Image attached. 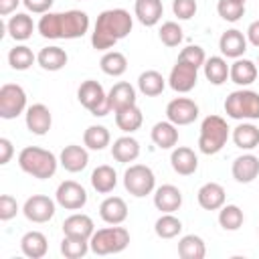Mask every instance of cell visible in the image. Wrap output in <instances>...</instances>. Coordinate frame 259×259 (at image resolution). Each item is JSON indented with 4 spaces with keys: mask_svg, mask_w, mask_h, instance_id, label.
<instances>
[{
    "mask_svg": "<svg viewBox=\"0 0 259 259\" xmlns=\"http://www.w3.org/2000/svg\"><path fill=\"white\" fill-rule=\"evenodd\" d=\"M178 61L190 63V65H194V67L198 69V67H202V65H204L206 55H204V49H202V47H198V45H188V47H184V49L180 51Z\"/></svg>",
    "mask_w": 259,
    "mask_h": 259,
    "instance_id": "f6af8a7d",
    "label": "cell"
},
{
    "mask_svg": "<svg viewBox=\"0 0 259 259\" xmlns=\"http://www.w3.org/2000/svg\"><path fill=\"white\" fill-rule=\"evenodd\" d=\"M134 12L144 26H154L160 22L164 6H162V0H136Z\"/></svg>",
    "mask_w": 259,
    "mask_h": 259,
    "instance_id": "cb8c5ba5",
    "label": "cell"
},
{
    "mask_svg": "<svg viewBox=\"0 0 259 259\" xmlns=\"http://www.w3.org/2000/svg\"><path fill=\"white\" fill-rule=\"evenodd\" d=\"M111 156L121 162V164H127V162H134L138 156H140V142L132 136H121L113 142L111 146Z\"/></svg>",
    "mask_w": 259,
    "mask_h": 259,
    "instance_id": "4316f807",
    "label": "cell"
},
{
    "mask_svg": "<svg viewBox=\"0 0 259 259\" xmlns=\"http://www.w3.org/2000/svg\"><path fill=\"white\" fill-rule=\"evenodd\" d=\"M77 99H79V103H81L87 111H91V115H95V117H103V115H107V113L111 111L109 101H107V93L103 91L101 83H97V81H93V79H87V81H83V83L79 85Z\"/></svg>",
    "mask_w": 259,
    "mask_h": 259,
    "instance_id": "52a82bcc",
    "label": "cell"
},
{
    "mask_svg": "<svg viewBox=\"0 0 259 259\" xmlns=\"http://www.w3.org/2000/svg\"><path fill=\"white\" fill-rule=\"evenodd\" d=\"M20 2L22 0H0V16H8L10 12H14Z\"/></svg>",
    "mask_w": 259,
    "mask_h": 259,
    "instance_id": "816d5d0a",
    "label": "cell"
},
{
    "mask_svg": "<svg viewBox=\"0 0 259 259\" xmlns=\"http://www.w3.org/2000/svg\"><path fill=\"white\" fill-rule=\"evenodd\" d=\"M170 164H172V168H174L176 174H180V176H190V174H194L196 168H198V158H196V154H194L190 148L178 146V148H174L172 154H170Z\"/></svg>",
    "mask_w": 259,
    "mask_h": 259,
    "instance_id": "e0dca14e",
    "label": "cell"
},
{
    "mask_svg": "<svg viewBox=\"0 0 259 259\" xmlns=\"http://www.w3.org/2000/svg\"><path fill=\"white\" fill-rule=\"evenodd\" d=\"M204 77L212 83V85H223L229 79V65L223 57H210L204 61Z\"/></svg>",
    "mask_w": 259,
    "mask_h": 259,
    "instance_id": "8d00e7d4",
    "label": "cell"
},
{
    "mask_svg": "<svg viewBox=\"0 0 259 259\" xmlns=\"http://www.w3.org/2000/svg\"><path fill=\"white\" fill-rule=\"evenodd\" d=\"M22 212L32 223H47L55 214V202L45 194H32L26 198Z\"/></svg>",
    "mask_w": 259,
    "mask_h": 259,
    "instance_id": "4fadbf2b",
    "label": "cell"
},
{
    "mask_svg": "<svg viewBox=\"0 0 259 259\" xmlns=\"http://www.w3.org/2000/svg\"><path fill=\"white\" fill-rule=\"evenodd\" d=\"M196 198H198V204L204 210H219L225 204L227 192H225V188L219 182H206V184H202L198 188Z\"/></svg>",
    "mask_w": 259,
    "mask_h": 259,
    "instance_id": "ffe728a7",
    "label": "cell"
},
{
    "mask_svg": "<svg viewBox=\"0 0 259 259\" xmlns=\"http://www.w3.org/2000/svg\"><path fill=\"white\" fill-rule=\"evenodd\" d=\"M241 2H247V0H241Z\"/></svg>",
    "mask_w": 259,
    "mask_h": 259,
    "instance_id": "f5cc1de1",
    "label": "cell"
},
{
    "mask_svg": "<svg viewBox=\"0 0 259 259\" xmlns=\"http://www.w3.org/2000/svg\"><path fill=\"white\" fill-rule=\"evenodd\" d=\"M51 123H53V115L45 103H34L26 107V127L30 130V134L45 136L51 130Z\"/></svg>",
    "mask_w": 259,
    "mask_h": 259,
    "instance_id": "5bb4252c",
    "label": "cell"
},
{
    "mask_svg": "<svg viewBox=\"0 0 259 259\" xmlns=\"http://www.w3.org/2000/svg\"><path fill=\"white\" fill-rule=\"evenodd\" d=\"M14 154V148H12V142L8 138H0V164H8L10 158Z\"/></svg>",
    "mask_w": 259,
    "mask_h": 259,
    "instance_id": "681fc988",
    "label": "cell"
},
{
    "mask_svg": "<svg viewBox=\"0 0 259 259\" xmlns=\"http://www.w3.org/2000/svg\"><path fill=\"white\" fill-rule=\"evenodd\" d=\"M61 166L67 170V172H81L85 170L87 162H89V154L83 146H77V144H69L63 148L61 152V158H59Z\"/></svg>",
    "mask_w": 259,
    "mask_h": 259,
    "instance_id": "d6986e66",
    "label": "cell"
},
{
    "mask_svg": "<svg viewBox=\"0 0 259 259\" xmlns=\"http://www.w3.org/2000/svg\"><path fill=\"white\" fill-rule=\"evenodd\" d=\"M219 49L225 57L229 59H239L245 51H247V36L237 30V28H231V30H225L219 38Z\"/></svg>",
    "mask_w": 259,
    "mask_h": 259,
    "instance_id": "2e32d148",
    "label": "cell"
},
{
    "mask_svg": "<svg viewBox=\"0 0 259 259\" xmlns=\"http://www.w3.org/2000/svg\"><path fill=\"white\" fill-rule=\"evenodd\" d=\"M67 53L61 49V47H45L40 49V53L36 55V61L38 65L45 69V71H59L67 65Z\"/></svg>",
    "mask_w": 259,
    "mask_h": 259,
    "instance_id": "4dcf8cb0",
    "label": "cell"
},
{
    "mask_svg": "<svg viewBox=\"0 0 259 259\" xmlns=\"http://www.w3.org/2000/svg\"><path fill=\"white\" fill-rule=\"evenodd\" d=\"M138 87H140V91H142L144 95L156 97V95H160V93L164 91L166 79L162 77V73H158V71H154V69H148V71H144V73L138 77Z\"/></svg>",
    "mask_w": 259,
    "mask_h": 259,
    "instance_id": "836d02e7",
    "label": "cell"
},
{
    "mask_svg": "<svg viewBox=\"0 0 259 259\" xmlns=\"http://www.w3.org/2000/svg\"><path fill=\"white\" fill-rule=\"evenodd\" d=\"M130 245V233L123 227H105L99 229L91 235L89 239V247L95 255H111V253H119Z\"/></svg>",
    "mask_w": 259,
    "mask_h": 259,
    "instance_id": "5b68a950",
    "label": "cell"
},
{
    "mask_svg": "<svg viewBox=\"0 0 259 259\" xmlns=\"http://www.w3.org/2000/svg\"><path fill=\"white\" fill-rule=\"evenodd\" d=\"M196 0H174L172 2V12L180 20H190L196 14Z\"/></svg>",
    "mask_w": 259,
    "mask_h": 259,
    "instance_id": "bcb514c9",
    "label": "cell"
},
{
    "mask_svg": "<svg viewBox=\"0 0 259 259\" xmlns=\"http://www.w3.org/2000/svg\"><path fill=\"white\" fill-rule=\"evenodd\" d=\"M6 28H8V34L14 40H26V38H30L32 30H34V22H32V18L28 14L18 12V14L10 16Z\"/></svg>",
    "mask_w": 259,
    "mask_h": 259,
    "instance_id": "d6a6232c",
    "label": "cell"
},
{
    "mask_svg": "<svg viewBox=\"0 0 259 259\" xmlns=\"http://www.w3.org/2000/svg\"><path fill=\"white\" fill-rule=\"evenodd\" d=\"M229 140V125L221 115H206L200 123L198 148L202 154L212 156L225 148Z\"/></svg>",
    "mask_w": 259,
    "mask_h": 259,
    "instance_id": "277c9868",
    "label": "cell"
},
{
    "mask_svg": "<svg viewBox=\"0 0 259 259\" xmlns=\"http://www.w3.org/2000/svg\"><path fill=\"white\" fill-rule=\"evenodd\" d=\"M229 77L233 83L241 85V87H247L251 85L255 79H257V65L249 59H235V63L231 65L229 69Z\"/></svg>",
    "mask_w": 259,
    "mask_h": 259,
    "instance_id": "d4e9b609",
    "label": "cell"
},
{
    "mask_svg": "<svg viewBox=\"0 0 259 259\" xmlns=\"http://www.w3.org/2000/svg\"><path fill=\"white\" fill-rule=\"evenodd\" d=\"M109 140H111V136H109V130L105 125H89L83 134V144L89 150H97V152L107 148Z\"/></svg>",
    "mask_w": 259,
    "mask_h": 259,
    "instance_id": "74e56055",
    "label": "cell"
},
{
    "mask_svg": "<svg viewBox=\"0 0 259 259\" xmlns=\"http://www.w3.org/2000/svg\"><path fill=\"white\" fill-rule=\"evenodd\" d=\"M166 117L174 125H188L198 117V105L188 97H176L166 105Z\"/></svg>",
    "mask_w": 259,
    "mask_h": 259,
    "instance_id": "7c38bea8",
    "label": "cell"
},
{
    "mask_svg": "<svg viewBox=\"0 0 259 259\" xmlns=\"http://www.w3.org/2000/svg\"><path fill=\"white\" fill-rule=\"evenodd\" d=\"M245 221L243 210L237 204H223L219 210V225L225 231H237Z\"/></svg>",
    "mask_w": 259,
    "mask_h": 259,
    "instance_id": "f35d334b",
    "label": "cell"
},
{
    "mask_svg": "<svg viewBox=\"0 0 259 259\" xmlns=\"http://www.w3.org/2000/svg\"><path fill=\"white\" fill-rule=\"evenodd\" d=\"M154 231L160 239H174L176 235H180L182 231V223L180 219H176L172 212H162V217L156 221Z\"/></svg>",
    "mask_w": 259,
    "mask_h": 259,
    "instance_id": "ab89813d",
    "label": "cell"
},
{
    "mask_svg": "<svg viewBox=\"0 0 259 259\" xmlns=\"http://www.w3.org/2000/svg\"><path fill=\"white\" fill-rule=\"evenodd\" d=\"M115 184H117V174H115V170H113L111 166L101 164V166H97V168L91 172V186H93L99 194L111 192V190L115 188Z\"/></svg>",
    "mask_w": 259,
    "mask_h": 259,
    "instance_id": "f1b7e54d",
    "label": "cell"
},
{
    "mask_svg": "<svg viewBox=\"0 0 259 259\" xmlns=\"http://www.w3.org/2000/svg\"><path fill=\"white\" fill-rule=\"evenodd\" d=\"M99 67H101V71H103L105 75H109V77H119V75H123V73L127 71V59H125V55L119 53V51H107V53L101 57Z\"/></svg>",
    "mask_w": 259,
    "mask_h": 259,
    "instance_id": "e575fe53",
    "label": "cell"
},
{
    "mask_svg": "<svg viewBox=\"0 0 259 259\" xmlns=\"http://www.w3.org/2000/svg\"><path fill=\"white\" fill-rule=\"evenodd\" d=\"M34 59L36 57L32 55V51L24 45H18V47L10 49V53H8V63L14 71H26L34 63Z\"/></svg>",
    "mask_w": 259,
    "mask_h": 259,
    "instance_id": "60d3db41",
    "label": "cell"
},
{
    "mask_svg": "<svg viewBox=\"0 0 259 259\" xmlns=\"http://www.w3.org/2000/svg\"><path fill=\"white\" fill-rule=\"evenodd\" d=\"M150 136H152V142L162 150H170L178 144V130L172 121H158L152 127Z\"/></svg>",
    "mask_w": 259,
    "mask_h": 259,
    "instance_id": "83f0119b",
    "label": "cell"
},
{
    "mask_svg": "<svg viewBox=\"0 0 259 259\" xmlns=\"http://www.w3.org/2000/svg\"><path fill=\"white\" fill-rule=\"evenodd\" d=\"M233 178L241 184H249L259 176V158L253 154H243L233 160Z\"/></svg>",
    "mask_w": 259,
    "mask_h": 259,
    "instance_id": "9a60e30c",
    "label": "cell"
},
{
    "mask_svg": "<svg viewBox=\"0 0 259 259\" xmlns=\"http://www.w3.org/2000/svg\"><path fill=\"white\" fill-rule=\"evenodd\" d=\"M158 36H160V40H162L166 47H178V45L182 42V28H180L178 22L168 20V22H164V24L160 26Z\"/></svg>",
    "mask_w": 259,
    "mask_h": 259,
    "instance_id": "ee69618b",
    "label": "cell"
},
{
    "mask_svg": "<svg viewBox=\"0 0 259 259\" xmlns=\"http://www.w3.org/2000/svg\"><path fill=\"white\" fill-rule=\"evenodd\" d=\"M134 26V18L130 16L127 10L123 8H109L103 10L93 26L91 32V45L97 51H107L111 49L115 42H119L121 38H125L132 32Z\"/></svg>",
    "mask_w": 259,
    "mask_h": 259,
    "instance_id": "6da1fadb",
    "label": "cell"
},
{
    "mask_svg": "<svg viewBox=\"0 0 259 259\" xmlns=\"http://www.w3.org/2000/svg\"><path fill=\"white\" fill-rule=\"evenodd\" d=\"M20 249L26 257L30 259H40L47 255L49 251V243H47V237L40 233V231H28L24 233V237L20 239Z\"/></svg>",
    "mask_w": 259,
    "mask_h": 259,
    "instance_id": "484cf974",
    "label": "cell"
},
{
    "mask_svg": "<svg viewBox=\"0 0 259 259\" xmlns=\"http://www.w3.org/2000/svg\"><path fill=\"white\" fill-rule=\"evenodd\" d=\"M217 12L227 22H237L245 14V2L241 0H219Z\"/></svg>",
    "mask_w": 259,
    "mask_h": 259,
    "instance_id": "7bdbcfd3",
    "label": "cell"
},
{
    "mask_svg": "<svg viewBox=\"0 0 259 259\" xmlns=\"http://www.w3.org/2000/svg\"><path fill=\"white\" fill-rule=\"evenodd\" d=\"M57 156L38 146H26L18 154V166L34 178H51L57 172Z\"/></svg>",
    "mask_w": 259,
    "mask_h": 259,
    "instance_id": "3957f363",
    "label": "cell"
},
{
    "mask_svg": "<svg viewBox=\"0 0 259 259\" xmlns=\"http://www.w3.org/2000/svg\"><path fill=\"white\" fill-rule=\"evenodd\" d=\"M154 204L162 212H174L182 204V192L174 184H162L154 192Z\"/></svg>",
    "mask_w": 259,
    "mask_h": 259,
    "instance_id": "44dd1931",
    "label": "cell"
},
{
    "mask_svg": "<svg viewBox=\"0 0 259 259\" xmlns=\"http://www.w3.org/2000/svg\"><path fill=\"white\" fill-rule=\"evenodd\" d=\"M16 212H18L16 198L10 194H2L0 196V221H10L16 217Z\"/></svg>",
    "mask_w": 259,
    "mask_h": 259,
    "instance_id": "7dc6e473",
    "label": "cell"
},
{
    "mask_svg": "<svg viewBox=\"0 0 259 259\" xmlns=\"http://www.w3.org/2000/svg\"><path fill=\"white\" fill-rule=\"evenodd\" d=\"M247 40L259 49V20H253L247 28Z\"/></svg>",
    "mask_w": 259,
    "mask_h": 259,
    "instance_id": "f907efd6",
    "label": "cell"
},
{
    "mask_svg": "<svg viewBox=\"0 0 259 259\" xmlns=\"http://www.w3.org/2000/svg\"><path fill=\"white\" fill-rule=\"evenodd\" d=\"M225 113L233 119H259V93L237 89L225 99Z\"/></svg>",
    "mask_w": 259,
    "mask_h": 259,
    "instance_id": "8992f818",
    "label": "cell"
},
{
    "mask_svg": "<svg viewBox=\"0 0 259 259\" xmlns=\"http://www.w3.org/2000/svg\"><path fill=\"white\" fill-rule=\"evenodd\" d=\"M123 186L132 196H146L154 190L156 186V176L152 172L150 166L144 164H132L125 172H123Z\"/></svg>",
    "mask_w": 259,
    "mask_h": 259,
    "instance_id": "ba28073f",
    "label": "cell"
},
{
    "mask_svg": "<svg viewBox=\"0 0 259 259\" xmlns=\"http://www.w3.org/2000/svg\"><path fill=\"white\" fill-rule=\"evenodd\" d=\"M107 101H109L111 111L123 109V107H127V105H136V89H134L127 81H119V83H115V85L109 89Z\"/></svg>",
    "mask_w": 259,
    "mask_h": 259,
    "instance_id": "603a6c76",
    "label": "cell"
},
{
    "mask_svg": "<svg viewBox=\"0 0 259 259\" xmlns=\"http://www.w3.org/2000/svg\"><path fill=\"white\" fill-rule=\"evenodd\" d=\"M63 233L69 237H77V239H91V235L95 233V225L91 221V217L83 214V212H75L71 217L65 219L63 223Z\"/></svg>",
    "mask_w": 259,
    "mask_h": 259,
    "instance_id": "ac0fdd59",
    "label": "cell"
},
{
    "mask_svg": "<svg viewBox=\"0 0 259 259\" xmlns=\"http://www.w3.org/2000/svg\"><path fill=\"white\" fill-rule=\"evenodd\" d=\"M55 0H22V4L26 6V10L34 12V14H47L51 10Z\"/></svg>",
    "mask_w": 259,
    "mask_h": 259,
    "instance_id": "c3c4849f",
    "label": "cell"
},
{
    "mask_svg": "<svg viewBox=\"0 0 259 259\" xmlns=\"http://www.w3.org/2000/svg\"><path fill=\"white\" fill-rule=\"evenodd\" d=\"M99 217L107 225H121L127 219V204L119 196H107L99 204Z\"/></svg>",
    "mask_w": 259,
    "mask_h": 259,
    "instance_id": "7402d4cb",
    "label": "cell"
},
{
    "mask_svg": "<svg viewBox=\"0 0 259 259\" xmlns=\"http://www.w3.org/2000/svg\"><path fill=\"white\" fill-rule=\"evenodd\" d=\"M198 81V69L190 63H184V61H176V65L172 67L170 71V77H168V83L174 91L178 93H188L194 89Z\"/></svg>",
    "mask_w": 259,
    "mask_h": 259,
    "instance_id": "8fae6325",
    "label": "cell"
},
{
    "mask_svg": "<svg viewBox=\"0 0 259 259\" xmlns=\"http://www.w3.org/2000/svg\"><path fill=\"white\" fill-rule=\"evenodd\" d=\"M55 198H57V202H59L63 208H67V210H79V208H83L85 202H87V192H85V188H83L79 182H75V180H65V182H61V184L57 186Z\"/></svg>",
    "mask_w": 259,
    "mask_h": 259,
    "instance_id": "30bf717a",
    "label": "cell"
},
{
    "mask_svg": "<svg viewBox=\"0 0 259 259\" xmlns=\"http://www.w3.org/2000/svg\"><path fill=\"white\" fill-rule=\"evenodd\" d=\"M113 113H115V123H117V127H119L121 132H125V134H132V132L140 130V125H142V121H144V115H142V111H140L138 105H127V107L117 109V111H113Z\"/></svg>",
    "mask_w": 259,
    "mask_h": 259,
    "instance_id": "f546056e",
    "label": "cell"
},
{
    "mask_svg": "<svg viewBox=\"0 0 259 259\" xmlns=\"http://www.w3.org/2000/svg\"><path fill=\"white\" fill-rule=\"evenodd\" d=\"M89 249H91V247H89V241H87V239H77V237L65 235L63 241H61V253H63L67 259H79V257H83Z\"/></svg>",
    "mask_w": 259,
    "mask_h": 259,
    "instance_id": "b9f144b4",
    "label": "cell"
},
{
    "mask_svg": "<svg viewBox=\"0 0 259 259\" xmlns=\"http://www.w3.org/2000/svg\"><path fill=\"white\" fill-rule=\"evenodd\" d=\"M38 32L45 38H79L89 30V16L83 10H65V12H47L38 20Z\"/></svg>",
    "mask_w": 259,
    "mask_h": 259,
    "instance_id": "7a4b0ae2",
    "label": "cell"
},
{
    "mask_svg": "<svg viewBox=\"0 0 259 259\" xmlns=\"http://www.w3.org/2000/svg\"><path fill=\"white\" fill-rule=\"evenodd\" d=\"M26 109V93L16 83H4L0 87V117L14 119Z\"/></svg>",
    "mask_w": 259,
    "mask_h": 259,
    "instance_id": "9c48e42d",
    "label": "cell"
},
{
    "mask_svg": "<svg viewBox=\"0 0 259 259\" xmlns=\"http://www.w3.org/2000/svg\"><path fill=\"white\" fill-rule=\"evenodd\" d=\"M233 142L241 150H253L259 146V127L253 123H239L233 130Z\"/></svg>",
    "mask_w": 259,
    "mask_h": 259,
    "instance_id": "1f68e13d",
    "label": "cell"
},
{
    "mask_svg": "<svg viewBox=\"0 0 259 259\" xmlns=\"http://www.w3.org/2000/svg\"><path fill=\"white\" fill-rule=\"evenodd\" d=\"M178 255L182 259H202L206 255L204 241L198 235H184L178 241Z\"/></svg>",
    "mask_w": 259,
    "mask_h": 259,
    "instance_id": "d590c367",
    "label": "cell"
}]
</instances>
